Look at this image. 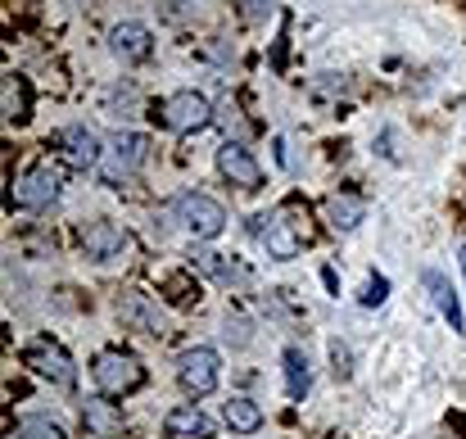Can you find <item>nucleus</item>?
I'll use <instances>...</instances> for the list:
<instances>
[{
  "label": "nucleus",
  "instance_id": "obj_1",
  "mask_svg": "<svg viewBox=\"0 0 466 439\" xmlns=\"http://www.w3.org/2000/svg\"><path fill=\"white\" fill-rule=\"evenodd\" d=\"M146 158H150V137H141V132H114L96 172H100L105 186H118V181L137 177L146 168Z\"/></svg>",
  "mask_w": 466,
  "mask_h": 439
},
{
  "label": "nucleus",
  "instance_id": "obj_2",
  "mask_svg": "<svg viewBox=\"0 0 466 439\" xmlns=\"http://www.w3.org/2000/svg\"><path fill=\"white\" fill-rule=\"evenodd\" d=\"M91 376H96V390L105 399H123V394H132V390L146 385V367L132 353H123V349H105L91 362Z\"/></svg>",
  "mask_w": 466,
  "mask_h": 439
},
{
  "label": "nucleus",
  "instance_id": "obj_3",
  "mask_svg": "<svg viewBox=\"0 0 466 439\" xmlns=\"http://www.w3.org/2000/svg\"><path fill=\"white\" fill-rule=\"evenodd\" d=\"M172 213H177V222H181L195 240H218V236L227 231V209H222L213 195H204V190H186V195L172 204Z\"/></svg>",
  "mask_w": 466,
  "mask_h": 439
},
{
  "label": "nucleus",
  "instance_id": "obj_4",
  "mask_svg": "<svg viewBox=\"0 0 466 439\" xmlns=\"http://www.w3.org/2000/svg\"><path fill=\"white\" fill-rule=\"evenodd\" d=\"M158 123H163L167 132H177V137L199 132V128L213 123V100H208L204 91H172V96L163 100V109H158Z\"/></svg>",
  "mask_w": 466,
  "mask_h": 439
},
{
  "label": "nucleus",
  "instance_id": "obj_5",
  "mask_svg": "<svg viewBox=\"0 0 466 439\" xmlns=\"http://www.w3.org/2000/svg\"><path fill=\"white\" fill-rule=\"evenodd\" d=\"M55 199H59V172H55L50 163H36V168H27V172H18V177L9 181V204H14V209L41 213V209H50Z\"/></svg>",
  "mask_w": 466,
  "mask_h": 439
},
{
  "label": "nucleus",
  "instance_id": "obj_6",
  "mask_svg": "<svg viewBox=\"0 0 466 439\" xmlns=\"http://www.w3.org/2000/svg\"><path fill=\"white\" fill-rule=\"evenodd\" d=\"M177 381H181V390L195 394V399L213 394L218 381H222V358H218V349H208V344L186 349V353L177 358Z\"/></svg>",
  "mask_w": 466,
  "mask_h": 439
},
{
  "label": "nucleus",
  "instance_id": "obj_7",
  "mask_svg": "<svg viewBox=\"0 0 466 439\" xmlns=\"http://www.w3.org/2000/svg\"><path fill=\"white\" fill-rule=\"evenodd\" d=\"M55 149H59V158H64L68 168H77V172L100 168V158H105L100 137H96L86 123H68V128H59V132H55Z\"/></svg>",
  "mask_w": 466,
  "mask_h": 439
},
{
  "label": "nucleus",
  "instance_id": "obj_8",
  "mask_svg": "<svg viewBox=\"0 0 466 439\" xmlns=\"http://www.w3.org/2000/svg\"><path fill=\"white\" fill-rule=\"evenodd\" d=\"M23 362H27L36 376H46L50 385H73V381H77V367H73L68 349H59L55 340H36V344H27V349H23Z\"/></svg>",
  "mask_w": 466,
  "mask_h": 439
},
{
  "label": "nucleus",
  "instance_id": "obj_9",
  "mask_svg": "<svg viewBox=\"0 0 466 439\" xmlns=\"http://www.w3.org/2000/svg\"><path fill=\"white\" fill-rule=\"evenodd\" d=\"M218 172L240 186V190H258L263 186V168L254 158V149H245V141H222L218 146Z\"/></svg>",
  "mask_w": 466,
  "mask_h": 439
},
{
  "label": "nucleus",
  "instance_id": "obj_10",
  "mask_svg": "<svg viewBox=\"0 0 466 439\" xmlns=\"http://www.w3.org/2000/svg\"><path fill=\"white\" fill-rule=\"evenodd\" d=\"M268 227L258 231L263 236V250H268V259H295L299 250H304V227H299V218L295 213H277V218H263Z\"/></svg>",
  "mask_w": 466,
  "mask_h": 439
},
{
  "label": "nucleus",
  "instance_id": "obj_11",
  "mask_svg": "<svg viewBox=\"0 0 466 439\" xmlns=\"http://www.w3.org/2000/svg\"><path fill=\"white\" fill-rule=\"evenodd\" d=\"M118 322L132 326V331H141V335H167V317H163V308L141 291H127L123 299H118Z\"/></svg>",
  "mask_w": 466,
  "mask_h": 439
},
{
  "label": "nucleus",
  "instance_id": "obj_12",
  "mask_svg": "<svg viewBox=\"0 0 466 439\" xmlns=\"http://www.w3.org/2000/svg\"><path fill=\"white\" fill-rule=\"evenodd\" d=\"M82 250H86V259H96V263H114V259H123V254L132 250V240H127V231H123L118 222H91V227L82 231Z\"/></svg>",
  "mask_w": 466,
  "mask_h": 439
},
{
  "label": "nucleus",
  "instance_id": "obj_13",
  "mask_svg": "<svg viewBox=\"0 0 466 439\" xmlns=\"http://www.w3.org/2000/svg\"><path fill=\"white\" fill-rule=\"evenodd\" d=\"M109 50L123 59V64H141V59H150V50H155V36H150V27L146 23H118L114 32H109Z\"/></svg>",
  "mask_w": 466,
  "mask_h": 439
},
{
  "label": "nucleus",
  "instance_id": "obj_14",
  "mask_svg": "<svg viewBox=\"0 0 466 439\" xmlns=\"http://www.w3.org/2000/svg\"><path fill=\"white\" fill-rule=\"evenodd\" d=\"M195 259V268L204 272V277H213L218 286H236V291H245V286H254V272L245 268V263H236V259H227V254H213V250H199V254H190Z\"/></svg>",
  "mask_w": 466,
  "mask_h": 439
},
{
  "label": "nucleus",
  "instance_id": "obj_15",
  "mask_svg": "<svg viewBox=\"0 0 466 439\" xmlns=\"http://www.w3.org/2000/svg\"><path fill=\"white\" fill-rule=\"evenodd\" d=\"M82 426L91 431V439H123V413H118V403H109L100 394V399H86Z\"/></svg>",
  "mask_w": 466,
  "mask_h": 439
},
{
  "label": "nucleus",
  "instance_id": "obj_16",
  "mask_svg": "<svg viewBox=\"0 0 466 439\" xmlns=\"http://www.w3.org/2000/svg\"><path fill=\"white\" fill-rule=\"evenodd\" d=\"M163 435L167 439H213V422L195 408V403H181L163 417Z\"/></svg>",
  "mask_w": 466,
  "mask_h": 439
},
{
  "label": "nucleus",
  "instance_id": "obj_17",
  "mask_svg": "<svg viewBox=\"0 0 466 439\" xmlns=\"http://www.w3.org/2000/svg\"><path fill=\"white\" fill-rule=\"evenodd\" d=\"M421 281H426V291H431V299H435V308L449 317V326L462 335V331H466V317H462V303H458L453 286H449V277H444L440 268H426V272H421Z\"/></svg>",
  "mask_w": 466,
  "mask_h": 439
},
{
  "label": "nucleus",
  "instance_id": "obj_18",
  "mask_svg": "<svg viewBox=\"0 0 466 439\" xmlns=\"http://www.w3.org/2000/svg\"><path fill=\"white\" fill-rule=\"evenodd\" d=\"M326 218H330V227H335V231H353V227L367 218V199H362V195H353V190H339V195H330V199H326Z\"/></svg>",
  "mask_w": 466,
  "mask_h": 439
},
{
  "label": "nucleus",
  "instance_id": "obj_19",
  "mask_svg": "<svg viewBox=\"0 0 466 439\" xmlns=\"http://www.w3.org/2000/svg\"><path fill=\"white\" fill-rule=\"evenodd\" d=\"M222 417H227V426H231L236 435H254V431L263 426V408H258L254 399H245V394H236V399H227V408H222Z\"/></svg>",
  "mask_w": 466,
  "mask_h": 439
},
{
  "label": "nucleus",
  "instance_id": "obj_20",
  "mask_svg": "<svg viewBox=\"0 0 466 439\" xmlns=\"http://www.w3.org/2000/svg\"><path fill=\"white\" fill-rule=\"evenodd\" d=\"M281 358H286V390H290V399H295V403H304V394H309V385H312L309 353H304L299 344H290Z\"/></svg>",
  "mask_w": 466,
  "mask_h": 439
},
{
  "label": "nucleus",
  "instance_id": "obj_21",
  "mask_svg": "<svg viewBox=\"0 0 466 439\" xmlns=\"http://www.w3.org/2000/svg\"><path fill=\"white\" fill-rule=\"evenodd\" d=\"M5 118L9 123L32 118V91H27V77H18V73L5 77Z\"/></svg>",
  "mask_w": 466,
  "mask_h": 439
},
{
  "label": "nucleus",
  "instance_id": "obj_22",
  "mask_svg": "<svg viewBox=\"0 0 466 439\" xmlns=\"http://www.w3.org/2000/svg\"><path fill=\"white\" fill-rule=\"evenodd\" d=\"M9 439H64V431H59L50 417H23Z\"/></svg>",
  "mask_w": 466,
  "mask_h": 439
},
{
  "label": "nucleus",
  "instance_id": "obj_23",
  "mask_svg": "<svg viewBox=\"0 0 466 439\" xmlns=\"http://www.w3.org/2000/svg\"><path fill=\"white\" fill-rule=\"evenodd\" d=\"M240 5V18L245 23H268L277 14V0H236Z\"/></svg>",
  "mask_w": 466,
  "mask_h": 439
},
{
  "label": "nucleus",
  "instance_id": "obj_24",
  "mask_svg": "<svg viewBox=\"0 0 466 439\" xmlns=\"http://www.w3.org/2000/svg\"><path fill=\"white\" fill-rule=\"evenodd\" d=\"M222 335H227V344L240 349V344H249V322H245V317H227V331H222Z\"/></svg>",
  "mask_w": 466,
  "mask_h": 439
},
{
  "label": "nucleus",
  "instance_id": "obj_25",
  "mask_svg": "<svg viewBox=\"0 0 466 439\" xmlns=\"http://www.w3.org/2000/svg\"><path fill=\"white\" fill-rule=\"evenodd\" d=\"M385 294H390V281H385V277H371V281H367V291H362V303H367V308H376V303H385Z\"/></svg>",
  "mask_w": 466,
  "mask_h": 439
},
{
  "label": "nucleus",
  "instance_id": "obj_26",
  "mask_svg": "<svg viewBox=\"0 0 466 439\" xmlns=\"http://www.w3.org/2000/svg\"><path fill=\"white\" fill-rule=\"evenodd\" d=\"M330 358H335V376H349V372H353V367H349V362H353L349 344H339V340H335V344H330Z\"/></svg>",
  "mask_w": 466,
  "mask_h": 439
},
{
  "label": "nucleus",
  "instance_id": "obj_27",
  "mask_svg": "<svg viewBox=\"0 0 466 439\" xmlns=\"http://www.w3.org/2000/svg\"><path fill=\"white\" fill-rule=\"evenodd\" d=\"M458 259H462V272H466V250H462V254H458Z\"/></svg>",
  "mask_w": 466,
  "mask_h": 439
}]
</instances>
